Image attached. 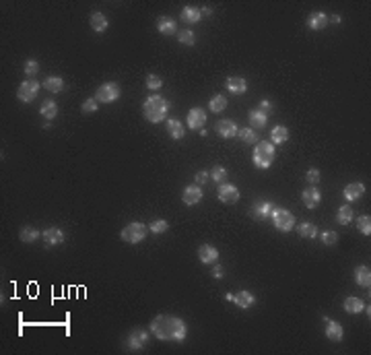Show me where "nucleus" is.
<instances>
[{"instance_id": "c03bdc74", "label": "nucleus", "mask_w": 371, "mask_h": 355, "mask_svg": "<svg viewBox=\"0 0 371 355\" xmlns=\"http://www.w3.org/2000/svg\"><path fill=\"white\" fill-rule=\"evenodd\" d=\"M147 87H148L150 91L161 89V87H163V79L157 77V75H148V77H147Z\"/></svg>"}, {"instance_id": "423d86ee", "label": "nucleus", "mask_w": 371, "mask_h": 355, "mask_svg": "<svg viewBox=\"0 0 371 355\" xmlns=\"http://www.w3.org/2000/svg\"><path fill=\"white\" fill-rule=\"evenodd\" d=\"M120 97V85L118 83H103L95 91V99L97 103H112Z\"/></svg>"}, {"instance_id": "09e8293b", "label": "nucleus", "mask_w": 371, "mask_h": 355, "mask_svg": "<svg viewBox=\"0 0 371 355\" xmlns=\"http://www.w3.org/2000/svg\"><path fill=\"white\" fill-rule=\"evenodd\" d=\"M223 275H225V272H223V266H221V265H215V266H213V277H215V279H223Z\"/></svg>"}, {"instance_id": "393cba45", "label": "nucleus", "mask_w": 371, "mask_h": 355, "mask_svg": "<svg viewBox=\"0 0 371 355\" xmlns=\"http://www.w3.org/2000/svg\"><path fill=\"white\" fill-rule=\"evenodd\" d=\"M167 132H169V136H171V139L180 141V139H184V134H186V128H184V124H182L180 120H175V118H169V120H167Z\"/></svg>"}, {"instance_id": "de8ad7c7", "label": "nucleus", "mask_w": 371, "mask_h": 355, "mask_svg": "<svg viewBox=\"0 0 371 355\" xmlns=\"http://www.w3.org/2000/svg\"><path fill=\"white\" fill-rule=\"evenodd\" d=\"M258 110H262L264 114H270V112H272V103H270L268 99H262V101H260V107H258Z\"/></svg>"}, {"instance_id": "aec40b11", "label": "nucleus", "mask_w": 371, "mask_h": 355, "mask_svg": "<svg viewBox=\"0 0 371 355\" xmlns=\"http://www.w3.org/2000/svg\"><path fill=\"white\" fill-rule=\"evenodd\" d=\"M363 194H365V186L361 182H353V184H349L345 190H342V196H345L349 202L359 200Z\"/></svg>"}, {"instance_id": "e433bc0d", "label": "nucleus", "mask_w": 371, "mask_h": 355, "mask_svg": "<svg viewBox=\"0 0 371 355\" xmlns=\"http://www.w3.org/2000/svg\"><path fill=\"white\" fill-rule=\"evenodd\" d=\"M357 229H359L363 236H369L371 234V217L369 215L357 217Z\"/></svg>"}, {"instance_id": "79ce46f5", "label": "nucleus", "mask_w": 371, "mask_h": 355, "mask_svg": "<svg viewBox=\"0 0 371 355\" xmlns=\"http://www.w3.org/2000/svg\"><path fill=\"white\" fill-rule=\"evenodd\" d=\"M97 99L95 97H91V99H85L82 101V105H80V110H82V114H95L97 112Z\"/></svg>"}, {"instance_id": "4c0bfd02", "label": "nucleus", "mask_w": 371, "mask_h": 355, "mask_svg": "<svg viewBox=\"0 0 371 355\" xmlns=\"http://www.w3.org/2000/svg\"><path fill=\"white\" fill-rule=\"evenodd\" d=\"M23 73H25V77H27V79H33V77L39 73V62H37L35 58H29V60L25 62Z\"/></svg>"}, {"instance_id": "c756f323", "label": "nucleus", "mask_w": 371, "mask_h": 355, "mask_svg": "<svg viewBox=\"0 0 371 355\" xmlns=\"http://www.w3.org/2000/svg\"><path fill=\"white\" fill-rule=\"evenodd\" d=\"M353 219H355V213L351 209V204H342V207L338 209V213H336V223L338 225H349Z\"/></svg>"}, {"instance_id": "ddd939ff", "label": "nucleus", "mask_w": 371, "mask_h": 355, "mask_svg": "<svg viewBox=\"0 0 371 355\" xmlns=\"http://www.w3.org/2000/svg\"><path fill=\"white\" fill-rule=\"evenodd\" d=\"M324 322H326V337H328L330 341H334V343H340L342 337H345L342 324L336 322V320H330L328 316H324Z\"/></svg>"}, {"instance_id": "6e6552de", "label": "nucleus", "mask_w": 371, "mask_h": 355, "mask_svg": "<svg viewBox=\"0 0 371 355\" xmlns=\"http://www.w3.org/2000/svg\"><path fill=\"white\" fill-rule=\"evenodd\" d=\"M37 93H39V83H37L35 79H27V81H23V83H21V87L17 91V97L23 103H29V101H33L37 97Z\"/></svg>"}, {"instance_id": "412c9836", "label": "nucleus", "mask_w": 371, "mask_h": 355, "mask_svg": "<svg viewBox=\"0 0 371 355\" xmlns=\"http://www.w3.org/2000/svg\"><path fill=\"white\" fill-rule=\"evenodd\" d=\"M227 91H231L233 95H243L247 91V83H245V79L243 77H229L227 79V83H225Z\"/></svg>"}, {"instance_id": "72a5a7b5", "label": "nucleus", "mask_w": 371, "mask_h": 355, "mask_svg": "<svg viewBox=\"0 0 371 355\" xmlns=\"http://www.w3.org/2000/svg\"><path fill=\"white\" fill-rule=\"evenodd\" d=\"M365 310V304H363V299L359 297H347L345 299V312L349 314H359Z\"/></svg>"}, {"instance_id": "39448f33", "label": "nucleus", "mask_w": 371, "mask_h": 355, "mask_svg": "<svg viewBox=\"0 0 371 355\" xmlns=\"http://www.w3.org/2000/svg\"><path fill=\"white\" fill-rule=\"evenodd\" d=\"M272 223L274 227H277L279 231H291L295 229V217L291 211H287V209H274L272 211Z\"/></svg>"}, {"instance_id": "9d476101", "label": "nucleus", "mask_w": 371, "mask_h": 355, "mask_svg": "<svg viewBox=\"0 0 371 355\" xmlns=\"http://www.w3.org/2000/svg\"><path fill=\"white\" fill-rule=\"evenodd\" d=\"M239 190L233 186V184H227L223 182L221 186H219V200L225 202V204H233V202H237L239 200Z\"/></svg>"}, {"instance_id": "cd10ccee", "label": "nucleus", "mask_w": 371, "mask_h": 355, "mask_svg": "<svg viewBox=\"0 0 371 355\" xmlns=\"http://www.w3.org/2000/svg\"><path fill=\"white\" fill-rule=\"evenodd\" d=\"M200 19H202V12H200L198 6H184V10H182V21H184V23L194 25V23H198Z\"/></svg>"}, {"instance_id": "c9c22d12", "label": "nucleus", "mask_w": 371, "mask_h": 355, "mask_svg": "<svg viewBox=\"0 0 371 355\" xmlns=\"http://www.w3.org/2000/svg\"><path fill=\"white\" fill-rule=\"evenodd\" d=\"M175 35H177V42L184 44V46H194L196 44V35L192 29H180Z\"/></svg>"}, {"instance_id": "ea45409f", "label": "nucleus", "mask_w": 371, "mask_h": 355, "mask_svg": "<svg viewBox=\"0 0 371 355\" xmlns=\"http://www.w3.org/2000/svg\"><path fill=\"white\" fill-rule=\"evenodd\" d=\"M211 180H215V182H225L227 180V170L223 168V166H215L213 170H211Z\"/></svg>"}, {"instance_id": "f704fd0d", "label": "nucleus", "mask_w": 371, "mask_h": 355, "mask_svg": "<svg viewBox=\"0 0 371 355\" xmlns=\"http://www.w3.org/2000/svg\"><path fill=\"white\" fill-rule=\"evenodd\" d=\"M209 107H211V112H215V114H221V112H225V107H227V97L225 95H215V97L209 101Z\"/></svg>"}, {"instance_id": "a878e982", "label": "nucleus", "mask_w": 371, "mask_h": 355, "mask_svg": "<svg viewBox=\"0 0 371 355\" xmlns=\"http://www.w3.org/2000/svg\"><path fill=\"white\" fill-rule=\"evenodd\" d=\"M287 141H289V128L283 126V124L274 126L272 132H270V143H272V145H283V143H287Z\"/></svg>"}, {"instance_id": "1a4fd4ad", "label": "nucleus", "mask_w": 371, "mask_h": 355, "mask_svg": "<svg viewBox=\"0 0 371 355\" xmlns=\"http://www.w3.org/2000/svg\"><path fill=\"white\" fill-rule=\"evenodd\" d=\"M188 128L190 130H202L204 124H206V112L202 110V107H192V110L188 112Z\"/></svg>"}, {"instance_id": "49530a36", "label": "nucleus", "mask_w": 371, "mask_h": 355, "mask_svg": "<svg viewBox=\"0 0 371 355\" xmlns=\"http://www.w3.org/2000/svg\"><path fill=\"white\" fill-rule=\"evenodd\" d=\"M211 180V174L209 172H196V176H194V182H196V186H202V184H206Z\"/></svg>"}, {"instance_id": "473e14b6", "label": "nucleus", "mask_w": 371, "mask_h": 355, "mask_svg": "<svg viewBox=\"0 0 371 355\" xmlns=\"http://www.w3.org/2000/svg\"><path fill=\"white\" fill-rule=\"evenodd\" d=\"M268 122V114H264L262 110H252L250 112V124L252 128H264Z\"/></svg>"}, {"instance_id": "37998d69", "label": "nucleus", "mask_w": 371, "mask_h": 355, "mask_svg": "<svg viewBox=\"0 0 371 355\" xmlns=\"http://www.w3.org/2000/svg\"><path fill=\"white\" fill-rule=\"evenodd\" d=\"M167 227H169V223L165 221V219H157V221H153L148 225V229L153 231V234H165L167 231Z\"/></svg>"}, {"instance_id": "58836bf2", "label": "nucleus", "mask_w": 371, "mask_h": 355, "mask_svg": "<svg viewBox=\"0 0 371 355\" xmlns=\"http://www.w3.org/2000/svg\"><path fill=\"white\" fill-rule=\"evenodd\" d=\"M237 136H239L243 143H247V145L258 143V134H256L252 128H239V130H237Z\"/></svg>"}, {"instance_id": "6ab92c4d", "label": "nucleus", "mask_w": 371, "mask_h": 355, "mask_svg": "<svg viewBox=\"0 0 371 355\" xmlns=\"http://www.w3.org/2000/svg\"><path fill=\"white\" fill-rule=\"evenodd\" d=\"M272 211H274V204L270 200H262V202L254 204L252 215L256 217V219H268V217H272Z\"/></svg>"}, {"instance_id": "c85d7f7f", "label": "nucleus", "mask_w": 371, "mask_h": 355, "mask_svg": "<svg viewBox=\"0 0 371 355\" xmlns=\"http://www.w3.org/2000/svg\"><path fill=\"white\" fill-rule=\"evenodd\" d=\"M295 231L299 234V238H307V240H313L315 236H318V227H315L313 223H309V221L299 223V225L295 227Z\"/></svg>"}, {"instance_id": "7ed1b4c3", "label": "nucleus", "mask_w": 371, "mask_h": 355, "mask_svg": "<svg viewBox=\"0 0 371 355\" xmlns=\"http://www.w3.org/2000/svg\"><path fill=\"white\" fill-rule=\"evenodd\" d=\"M272 161H274V145L268 141L258 143L254 149V166L258 170H266L272 166Z\"/></svg>"}, {"instance_id": "f8f14e48", "label": "nucleus", "mask_w": 371, "mask_h": 355, "mask_svg": "<svg viewBox=\"0 0 371 355\" xmlns=\"http://www.w3.org/2000/svg\"><path fill=\"white\" fill-rule=\"evenodd\" d=\"M182 200L186 207H194V204H198L202 200V188L192 184V186H186L184 188V194H182Z\"/></svg>"}, {"instance_id": "5701e85b", "label": "nucleus", "mask_w": 371, "mask_h": 355, "mask_svg": "<svg viewBox=\"0 0 371 355\" xmlns=\"http://www.w3.org/2000/svg\"><path fill=\"white\" fill-rule=\"evenodd\" d=\"M355 281H357L359 287L369 289V285H371V270H369L367 265H361V266L355 268Z\"/></svg>"}, {"instance_id": "a211bd4d", "label": "nucleus", "mask_w": 371, "mask_h": 355, "mask_svg": "<svg viewBox=\"0 0 371 355\" xmlns=\"http://www.w3.org/2000/svg\"><path fill=\"white\" fill-rule=\"evenodd\" d=\"M41 238H44V242L48 246H60L64 242V231L60 227H48L44 234H41Z\"/></svg>"}, {"instance_id": "a19ab883", "label": "nucleus", "mask_w": 371, "mask_h": 355, "mask_svg": "<svg viewBox=\"0 0 371 355\" xmlns=\"http://www.w3.org/2000/svg\"><path fill=\"white\" fill-rule=\"evenodd\" d=\"M320 240H322L324 246H334L338 242V234H336V231H322Z\"/></svg>"}, {"instance_id": "f257e3e1", "label": "nucleus", "mask_w": 371, "mask_h": 355, "mask_svg": "<svg viewBox=\"0 0 371 355\" xmlns=\"http://www.w3.org/2000/svg\"><path fill=\"white\" fill-rule=\"evenodd\" d=\"M150 333L159 341H175V343H182L188 335V326L180 316L159 314V316L153 318V322H150Z\"/></svg>"}, {"instance_id": "2eb2a0df", "label": "nucleus", "mask_w": 371, "mask_h": 355, "mask_svg": "<svg viewBox=\"0 0 371 355\" xmlns=\"http://www.w3.org/2000/svg\"><path fill=\"white\" fill-rule=\"evenodd\" d=\"M231 302L235 304L237 308H241V310H247V308H252L256 304V295L252 291H247V289H241V291H237L235 295H233Z\"/></svg>"}, {"instance_id": "a18cd8bd", "label": "nucleus", "mask_w": 371, "mask_h": 355, "mask_svg": "<svg viewBox=\"0 0 371 355\" xmlns=\"http://www.w3.org/2000/svg\"><path fill=\"white\" fill-rule=\"evenodd\" d=\"M305 180H307L311 186H315V184L320 182V172H318V170H313V168H311V170H307V174H305Z\"/></svg>"}, {"instance_id": "9b49d317", "label": "nucleus", "mask_w": 371, "mask_h": 355, "mask_svg": "<svg viewBox=\"0 0 371 355\" xmlns=\"http://www.w3.org/2000/svg\"><path fill=\"white\" fill-rule=\"evenodd\" d=\"M215 130H217V134L221 136V139H233V136H237L239 126H237L233 120H227V118H225V120H219V122H217Z\"/></svg>"}, {"instance_id": "20e7f679", "label": "nucleus", "mask_w": 371, "mask_h": 355, "mask_svg": "<svg viewBox=\"0 0 371 355\" xmlns=\"http://www.w3.org/2000/svg\"><path fill=\"white\" fill-rule=\"evenodd\" d=\"M147 234H148V227H147L145 223L132 221V223H128L126 227L122 229L120 238L126 242V244H139V242H143V240L147 238Z\"/></svg>"}, {"instance_id": "dca6fc26", "label": "nucleus", "mask_w": 371, "mask_h": 355, "mask_svg": "<svg viewBox=\"0 0 371 355\" xmlns=\"http://www.w3.org/2000/svg\"><path fill=\"white\" fill-rule=\"evenodd\" d=\"M198 258L202 261V265H215L219 261V250L211 244H202L198 248Z\"/></svg>"}, {"instance_id": "f3484780", "label": "nucleus", "mask_w": 371, "mask_h": 355, "mask_svg": "<svg viewBox=\"0 0 371 355\" xmlns=\"http://www.w3.org/2000/svg\"><path fill=\"white\" fill-rule=\"evenodd\" d=\"M328 21L330 19H328L326 12L315 10V12H311V15L307 17V27H309V29H313V31H322V29H326Z\"/></svg>"}, {"instance_id": "2f4dec72", "label": "nucleus", "mask_w": 371, "mask_h": 355, "mask_svg": "<svg viewBox=\"0 0 371 355\" xmlns=\"http://www.w3.org/2000/svg\"><path fill=\"white\" fill-rule=\"evenodd\" d=\"M44 87L50 91V93H60L64 89V79L58 77V75H54V77H48L44 81Z\"/></svg>"}, {"instance_id": "7c9ffc66", "label": "nucleus", "mask_w": 371, "mask_h": 355, "mask_svg": "<svg viewBox=\"0 0 371 355\" xmlns=\"http://www.w3.org/2000/svg\"><path fill=\"white\" fill-rule=\"evenodd\" d=\"M39 236H41V234H39L35 227H31V225H25V227H21V231H19V238H21L23 244H33V242H37Z\"/></svg>"}, {"instance_id": "4468645a", "label": "nucleus", "mask_w": 371, "mask_h": 355, "mask_svg": "<svg viewBox=\"0 0 371 355\" xmlns=\"http://www.w3.org/2000/svg\"><path fill=\"white\" fill-rule=\"evenodd\" d=\"M301 198H303V204L307 209H315L322 202V192L318 190V186H309L301 192Z\"/></svg>"}, {"instance_id": "3c124183", "label": "nucleus", "mask_w": 371, "mask_h": 355, "mask_svg": "<svg viewBox=\"0 0 371 355\" xmlns=\"http://www.w3.org/2000/svg\"><path fill=\"white\" fill-rule=\"evenodd\" d=\"M332 21H334V23H340L342 19H340V15H334V17H332Z\"/></svg>"}, {"instance_id": "0eeeda50", "label": "nucleus", "mask_w": 371, "mask_h": 355, "mask_svg": "<svg viewBox=\"0 0 371 355\" xmlns=\"http://www.w3.org/2000/svg\"><path fill=\"white\" fill-rule=\"evenodd\" d=\"M148 341H150L148 331H145V329H134V331H130V335H128V339H126V343H128V349H130V351H141V349H145V347L148 345Z\"/></svg>"}, {"instance_id": "b1692460", "label": "nucleus", "mask_w": 371, "mask_h": 355, "mask_svg": "<svg viewBox=\"0 0 371 355\" xmlns=\"http://www.w3.org/2000/svg\"><path fill=\"white\" fill-rule=\"evenodd\" d=\"M89 23H91V29L93 31H97V33H103L105 29H107V17L103 15V12H91V19H89Z\"/></svg>"}, {"instance_id": "4be33fe9", "label": "nucleus", "mask_w": 371, "mask_h": 355, "mask_svg": "<svg viewBox=\"0 0 371 355\" xmlns=\"http://www.w3.org/2000/svg\"><path fill=\"white\" fill-rule=\"evenodd\" d=\"M157 31L161 35H173V33H177V23L171 17H159L157 19Z\"/></svg>"}, {"instance_id": "bb28decb", "label": "nucleus", "mask_w": 371, "mask_h": 355, "mask_svg": "<svg viewBox=\"0 0 371 355\" xmlns=\"http://www.w3.org/2000/svg\"><path fill=\"white\" fill-rule=\"evenodd\" d=\"M39 114L44 116L48 122L54 120V118L58 116V105H56V101H54V99H46L44 103H41V107H39Z\"/></svg>"}, {"instance_id": "8fccbe9b", "label": "nucleus", "mask_w": 371, "mask_h": 355, "mask_svg": "<svg viewBox=\"0 0 371 355\" xmlns=\"http://www.w3.org/2000/svg\"><path fill=\"white\" fill-rule=\"evenodd\" d=\"M200 12H202L204 17H209V15H211V8H209V6H202V8H200Z\"/></svg>"}, {"instance_id": "f03ea898", "label": "nucleus", "mask_w": 371, "mask_h": 355, "mask_svg": "<svg viewBox=\"0 0 371 355\" xmlns=\"http://www.w3.org/2000/svg\"><path fill=\"white\" fill-rule=\"evenodd\" d=\"M167 112H169V101L161 97V95H150V97L145 99L143 103V114L145 118L150 122V124H159L167 118Z\"/></svg>"}]
</instances>
